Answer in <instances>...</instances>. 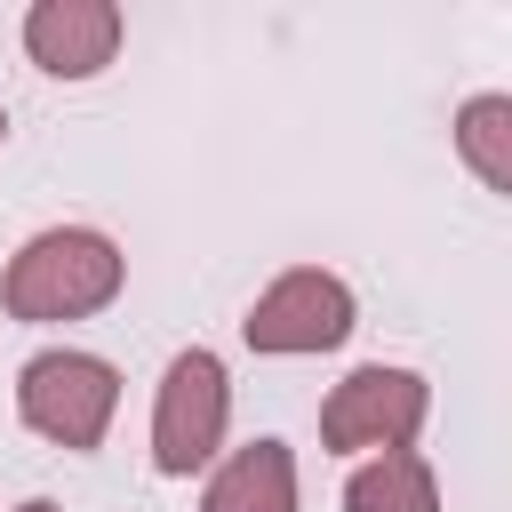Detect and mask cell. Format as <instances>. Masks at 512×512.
<instances>
[{
  "label": "cell",
  "instance_id": "cell-1",
  "mask_svg": "<svg viewBox=\"0 0 512 512\" xmlns=\"http://www.w3.org/2000/svg\"><path fill=\"white\" fill-rule=\"evenodd\" d=\"M128 288V256L112 232L96 224H48L32 232L8 272H0V312L24 328H64V320H96L112 296Z\"/></svg>",
  "mask_w": 512,
  "mask_h": 512
},
{
  "label": "cell",
  "instance_id": "cell-2",
  "mask_svg": "<svg viewBox=\"0 0 512 512\" xmlns=\"http://www.w3.org/2000/svg\"><path fill=\"white\" fill-rule=\"evenodd\" d=\"M120 416V368L80 344H48L16 368V424L64 456H96Z\"/></svg>",
  "mask_w": 512,
  "mask_h": 512
},
{
  "label": "cell",
  "instance_id": "cell-3",
  "mask_svg": "<svg viewBox=\"0 0 512 512\" xmlns=\"http://www.w3.org/2000/svg\"><path fill=\"white\" fill-rule=\"evenodd\" d=\"M224 432H232V376L208 344H184L152 392V472L160 480L208 472L224 456Z\"/></svg>",
  "mask_w": 512,
  "mask_h": 512
},
{
  "label": "cell",
  "instance_id": "cell-4",
  "mask_svg": "<svg viewBox=\"0 0 512 512\" xmlns=\"http://www.w3.org/2000/svg\"><path fill=\"white\" fill-rule=\"evenodd\" d=\"M424 416H432V384L400 360H368L320 400V448L328 456H392V448H416Z\"/></svg>",
  "mask_w": 512,
  "mask_h": 512
},
{
  "label": "cell",
  "instance_id": "cell-5",
  "mask_svg": "<svg viewBox=\"0 0 512 512\" xmlns=\"http://www.w3.org/2000/svg\"><path fill=\"white\" fill-rule=\"evenodd\" d=\"M352 328H360V296H352L336 272H320V264H288V272L248 304V320H240L248 352H264V360L336 352Z\"/></svg>",
  "mask_w": 512,
  "mask_h": 512
},
{
  "label": "cell",
  "instance_id": "cell-6",
  "mask_svg": "<svg viewBox=\"0 0 512 512\" xmlns=\"http://www.w3.org/2000/svg\"><path fill=\"white\" fill-rule=\"evenodd\" d=\"M128 40V16L112 0H32L24 8V56L48 80H96Z\"/></svg>",
  "mask_w": 512,
  "mask_h": 512
},
{
  "label": "cell",
  "instance_id": "cell-7",
  "mask_svg": "<svg viewBox=\"0 0 512 512\" xmlns=\"http://www.w3.org/2000/svg\"><path fill=\"white\" fill-rule=\"evenodd\" d=\"M200 512H296V448L264 432V440L216 456L208 488H200Z\"/></svg>",
  "mask_w": 512,
  "mask_h": 512
},
{
  "label": "cell",
  "instance_id": "cell-8",
  "mask_svg": "<svg viewBox=\"0 0 512 512\" xmlns=\"http://www.w3.org/2000/svg\"><path fill=\"white\" fill-rule=\"evenodd\" d=\"M344 512H440V480L416 448L360 456L352 480H344Z\"/></svg>",
  "mask_w": 512,
  "mask_h": 512
},
{
  "label": "cell",
  "instance_id": "cell-9",
  "mask_svg": "<svg viewBox=\"0 0 512 512\" xmlns=\"http://www.w3.org/2000/svg\"><path fill=\"white\" fill-rule=\"evenodd\" d=\"M456 152L480 176V192L512 200V96L504 88H480V96L456 104Z\"/></svg>",
  "mask_w": 512,
  "mask_h": 512
},
{
  "label": "cell",
  "instance_id": "cell-10",
  "mask_svg": "<svg viewBox=\"0 0 512 512\" xmlns=\"http://www.w3.org/2000/svg\"><path fill=\"white\" fill-rule=\"evenodd\" d=\"M16 512H56V504H48V496H24V504H16Z\"/></svg>",
  "mask_w": 512,
  "mask_h": 512
},
{
  "label": "cell",
  "instance_id": "cell-11",
  "mask_svg": "<svg viewBox=\"0 0 512 512\" xmlns=\"http://www.w3.org/2000/svg\"><path fill=\"white\" fill-rule=\"evenodd\" d=\"M0 144H8V104H0Z\"/></svg>",
  "mask_w": 512,
  "mask_h": 512
}]
</instances>
